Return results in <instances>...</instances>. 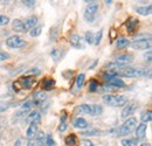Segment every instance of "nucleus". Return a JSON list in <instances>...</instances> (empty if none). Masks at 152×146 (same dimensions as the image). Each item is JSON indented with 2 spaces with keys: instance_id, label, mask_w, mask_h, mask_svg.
Returning <instances> with one entry per match:
<instances>
[{
  "instance_id": "obj_47",
  "label": "nucleus",
  "mask_w": 152,
  "mask_h": 146,
  "mask_svg": "<svg viewBox=\"0 0 152 146\" xmlns=\"http://www.w3.org/2000/svg\"><path fill=\"white\" fill-rule=\"evenodd\" d=\"M96 64H97V61H95V62L93 63V66H90V68H89V69H94V67H95Z\"/></svg>"
},
{
  "instance_id": "obj_46",
  "label": "nucleus",
  "mask_w": 152,
  "mask_h": 146,
  "mask_svg": "<svg viewBox=\"0 0 152 146\" xmlns=\"http://www.w3.org/2000/svg\"><path fill=\"white\" fill-rule=\"evenodd\" d=\"M14 146H21V139H18L17 142H15V144H14Z\"/></svg>"
},
{
  "instance_id": "obj_3",
  "label": "nucleus",
  "mask_w": 152,
  "mask_h": 146,
  "mask_svg": "<svg viewBox=\"0 0 152 146\" xmlns=\"http://www.w3.org/2000/svg\"><path fill=\"white\" fill-rule=\"evenodd\" d=\"M146 75V70L142 69V68H119L118 69V77L123 76V77H142Z\"/></svg>"
},
{
  "instance_id": "obj_12",
  "label": "nucleus",
  "mask_w": 152,
  "mask_h": 146,
  "mask_svg": "<svg viewBox=\"0 0 152 146\" xmlns=\"http://www.w3.org/2000/svg\"><path fill=\"white\" fill-rule=\"evenodd\" d=\"M41 120V115L39 111H34V112H31L27 118H26V122L28 124H39Z\"/></svg>"
},
{
  "instance_id": "obj_37",
  "label": "nucleus",
  "mask_w": 152,
  "mask_h": 146,
  "mask_svg": "<svg viewBox=\"0 0 152 146\" xmlns=\"http://www.w3.org/2000/svg\"><path fill=\"white\" fill-rule=\"evenodd\" d=\"M47 146H55V142H54V139H53V137L50 136V134H47V137H46V143H45Z\"/></svg>"
},
{
  "instance_id": "obj_25",
  "label": "nucleus",
  "mask_w": 152,
  "mask_h": 146,
  "mask_svg": "<svg viewBox=\"0 0 152 146\" xmlns=\"http://www.w3.org/2000/svg\"><path fill=\"white\" fill-rule=\"evenodd\" d=\"M140 119H142V122H143L144 124H146V123L151 122L152 112L150 111V110H148V111H144V112L142 113V116H140Z\"/></svg>"
},
{
  "instance_id": "obj_40",
  "label": "nucleus",
  "mask_w": 152,
  "mask_h": 146,
  "mask_svg": "<svg viewBox=\"0 0 152 146\" xmlns=\"http://www.w3.org/2000/svg\"><path fill=\"white\" fill-rule=\"evenodd\" d=\"M50 55H52V57H53V58H54L55 61H57V60L60 58V50L55 48V49H53V50H52Z\"/></svg>"
},
{
  "instance_id": "obj_26",
  "label": "nucleus",
  "mask_w": 152,
  "mask_h": 146,
  "mask_svg": "<svg viewBox=\"0 0 152 146\" xmlns=\"http://www.w3.org/2000/svg\"><path fill=\"white\" fill-rule=\"evenodd\" d=\"M116 45H117V48L118 49H123V48H125V47L129 46V40L125 39V37H121V39L117 40V43Z\"/></svg>"
},
{
  "instance_id": "obj_22",
  "label": "nucleus",
  "mask_w": 152,
  "mask_h": 146,
  "mask_svg": "<svg viewBox=\"0 0 152 146\" xmlns=\"http://www.w3.org/2000/svg\"><path fill=\"white\" fill-rule=\"evenodd\" d=\"M64 143H66L67 146H76V144H77V137H76L75 134H69V136L66 137Z\"/></svg>"
},
{
  "instance_id": "obj_41",
  "label": "nucleus",
  "mask_w": 152,
  "mask_h": 146,
  "mask_svg": "<svg viewBox=\"0 0 152 146\" xmlns=\"http://www.w3.org/2000/svg\"><path fill=\"white\" fill-rule=\"evenodd\" d=\"M80 146H94V143L89 139H83V140H81Z\"/></svg>"
},
{
  "instance_id": "obj_39",
  "label": "nucleus",
  "mask_w": 152,
  "mask_h": 146,
  "mask_svg": "<svg viewBox=\"0 0 152 146\" xmlns=\"http://www.w3.org/2000/svg\"><path fill=\"white\" fill-rule=\"evenodd\" d=\"M10 22V18L6 15H0V26H5Z\"/></svg>"
},
{
  "instance_id": "obj_49",
  "label": "nucleus",
  "mask_w": 152,
  "mask_h": 146,
  "mask_svg": "<svg viewBox=\"0 0 152 146\" xmlns=\"http://www.w3.org/2000/svg\"><path fill=\"white\" fill-rule=\"evenodd\" d=\"M111 2H113V1H111V0H107V1H105V4H107V5H110V4H111Z\"/></svg>"
},
{
  "instance_id": "obj_15",
  "label": "nucleus",
  "mask_w": 152,
  "mask_h": 146,
  "mask_svg": "<svg viewBox=\"0 0 152 146\" xmlns=\"http://www.w3.org/2000/svg\"><path fill=\"white\" fill-rule=\"evenodd\" d=\"M69 42H70V45H72L74 48H77V49L84 48V46H83V43H82V39H81L80 35H77V34H73V35L70 36Z\"/></svg>"
},
{
  "instance_id": "obj_7",
  "label": "nucleus",
  "mask_w": 152,
  "mask_h": 146,
  "mask_svg": "<svg viewBox=\"0 0 152 146\" xmlns=\"http://www.w3.org/2000/svg\"><path fill=\"white\" fill-rule=\"evenodd\" d=\"M131 47L137 50H146L151 48V39H142V40H134L131 43Z\"/></svg>"
},
{
  "instance_id": "obj_5",
  "label": "nucleus",
  "mask_w": 152,
  "mask_h": 146,
  "mask_svg": "<svg viewBox=\"0 0 152 146\" xmlns=\"http://www.w3.org/2000/svg\"><path fill=\"white\" fill-rule=\"evenodd\" d=\"M97 11H98V5L96 4V1H91V2L87 6V8H86V11H84V19H86V21L93 22L96 18Z\"/></svg>"
},
{
  "instance_id": "obj_34",
  "label": "nucleus",
  "mask_w": 152,
  "mask_h": 146,
  "mask_svg": "<svg viewBox=\"0 0 152 146\" xmlns=\"http://www.w3.org/2000/svg\"><path fill=\"white\" fill-rule=\"evenodd\" d=\"M99 85H98V82L97 81H95V80L90 81V83H89V91H96Z\"/></svg>"
},
{
  "instance_id": "obj_35",
  "label": "nucleus",
  "mask_w": 152,
  "mask_h": 146,
  "mask_svg": "<svg viewBox=\"0 0 152 146\" xmlns=\"http://www.w3.org/2000/svg\"><path fill=\"white\" fill-rule=\"evenodd\" d=\"M32 104H33L32 102H26V103H23L22 107H21V111H22V112H27V111H29V110L32 109V107H33Z\"/></svg>"
},
{
  "instance_id": "obj_31",
  "label": "nucleus",
  "mask_w": 152,
  "mask_h": 146,
  "mask_svg": "<svg viewBox=\"0 0 152 146\" xmlns=\"http://www.w3.org/2000/svg\"><path fill=\"white\" fill-rule=\"evenodd\" d=\"M102 35H103V31L101 29V31H98L95 35H94V45H96V46L99 45V42L102 40Z\"/></svg>"
},
{
  "instance_id": "obj_21",
  "label": "nucleus",
  "mask_w": 152,
  "mask_h": 146,
  "mask_svg": "<svg viewBox=\"0 0 152 146\" xmlns=\"http://www.w3.org/2000/svg\"><path fill=\"white\" fill-rule=\"evenodd\" d=\"M151 11H152L151 5H149L146 7H137V13L140 14V15H144V17L150 15L151 14Z\"/></svg>"
},
{
  "instance_id": "obj_45",
  "label": "nucleus",
  "mask_w": 152,
  "mask_h": 146,
  "mask_svg": "<svg viewBox=\"0 0 152 146\" xmlns=\"http://www.w3.org/2000/svg\"><path fill=\"white\" fill-rule=\"evenodd\" d=\"M145 58H146V60H148L149 62L151 61V52H149L148 54H145Z\"/></svg>"
},
{
  "instance_id": "obj_9",
  "label": "nucleus",
  "mask_w": 152,
  "mask_h": 146,
  "mask_svg": "<svg viewBox=\"0 0 152 146\" xmlns=\"http://www.w3.org/2000/svg\"><path fill=\"white\" fill-rule=\"evenodd\" d=\"M37 136H38V137H35V138H33V139H31V140L28 142L27 146H43L45 145V143H46L45 133H43V132H39Z\"/></svg>"
},
{
  "instance_id": "obj_17",
  "label": "nucleus",
  "mask_w": 152,
  "mask_h": 146,
  "mask_svg": "<svg viewBox=\"0 0 152 146\" xmlns=\"http://www.w3.org/2000/svg\"><path fill=\"white\" fill-rule=\"evenodd\" d=\"M38 134V124H29V128L26 131V137L31 140L33 138H35Z\"/></svg>"
},
{
  "instance_id": "obj_1",
  "label": "nucleus",
  "mask_w": 152,
  "mask_h": 146,
  "mask_svg": "<svg viewBox=\"0 0 152 146\" xmlns=\"http://www.w3.org/2000/svg\"><path fill=\"white\" fill-rule=\"evenodd\" d=\"M103 102L111 107H123L126 104L128 98L123 95H105L103 96Z\"/></svg>"
},
{
  "instance_id": "obj_6",
  "label": "nucleus",
  "mask_w": 152,
  "mask_h": 146,
  "mask_svg": "<svg viewBox=\"0 0 152 146\" xmlns=\"http://www.w3.org/2000/svg\"><path fill=\"white\" fill-rule=\"evenodd\" d=\"M6 45L10 48H23L27 46V42L19 35H12L6 40Z\"/></svg>"
},
{
  "instance_id": "obj_16",
  "label": "nucleus",
  "mask_w": 152,
  "mask_h": 146,
  "mask_svg": "<svg viewBox=\"0 0 152 146\" xmlns=\"http://www.w3.org/2000/svg\"><path fill=\"white\" fill-rule=\"evenodd\" d=\"M134 130H136V138H137V139H143V138L145 137V134H146L148 125L144 124V123H142V124H139L138 126H136Z\"/></svg>"
},
{
  "instance_id": "obj_38",
  "label": "nucleus",
  "mask_w": 152,
  "mask_h": 146,
  "mask_svg": "<svg viewBox=\"0 0 152 146\" xmlns=\"http://www.w3.org/2000/svg\"><path fill=\"white\" fill-rule=\"evenodd\" d=\"M10 108V103L7 102H4V101H0V112H4Z\"/></svg>"
},
{
  "instance_id": "obj_8",
  "label": "nucleus",
  "mask_w": 152,
  "mask_h": 146,
  "mask_svg": "<svg viewBox=\"0 0 152 146\" xmlns=\"http://www.w3.org/2000/svg\"><path fill=\"white\" fill-rule=\"evenodd\" d=\"M133 60V56L131 54H123V55H119L116 57V61L115 63L119 67H125L128 66L129 63H131Z\"/></svg>"
},
{
  "instance_id": "obj_28",
  "label": "nucleus",
  "mask_w": 152,
  "mask_h": 146,
  "mask_svg": "<svg viewBox=\"0 0 152 146\" xmlns=\"http://www.w3.org/2000/svg\"><path fill=\"white\" fill-rule=\"evenodd\" d=\"M84 40H86L87 43L93 45V43H94V33H93L91 31H88V32L86 33V35H84Z\"/></svg>"
},
{
  "instance_id": "obj_10",
  "label": "nucleus",
  "mask_w": 152,
  "mask_h": 146,
  "mask_svg": "<svg viewBox=\"0 0 152 146\" xmlns=\"http://www.w3.org/2000/svg\"><path fill=\"white\" fill-rule=\"evenodd\" d=\"M137 109V104L136 103H129L128 105L124 107V109L122 110V113H121V117L123 119H126L128 117H130L131 115H133V112Z\"/></svg>"
},
{
  "instance_id": "obj_33",
  "label": "nucleus",
  "mask_w": 152,
  "mask_h": 146,
  "mask_svg": "<svg viewBox=\"0 0 152 146\" xmlns=\"http://www.w3.org/2000/svg\"><path fill=\"white\" fill-rule=\"evenodd\" d=\"M66 128H67V123H66V115L61 118V124H60V126H58V131L60 132H63V131H66Z\"/></svg>"
},
{
  "instance_id": "obj_2",
  "label": "nucleus",
  "mask_w": 152,
  "mask_h": 146,
  "mask_svg": "<svg viewBox=\"0 0 152 146\" xmlns=\"http://www.w3.org/2000/svg\"><path fill=\"white\" fill-rule=\"evenodd\" d=\"M34 83H35V77L34 76H22L13 83V87H14V90L18 91V90H22V89L32 88Z\"/></svg>"
},
{
  "instance_id": "obj_24",
  "label": "nucleus",
  "mask_w": 152,
  "mask_h": 146,
  "mask_svg": "<svg viewBox=\"0 0 152 146\" xmlns=\"http://www.w3.org/2000/svg\"><path fill=\"white\" fill-rule=\"evenodd\" d=\"M78 111L81 113H86V115H91L93 116V105L82 104L81 107H78Z\"/></svg>"
},
{
  "instance_id": "obj_43",
  "label": "nucleus",
  "mask_w": 152,
  "mask_h": 146,
  "mask_svg": "<svg viewBox=\"0 0 152 146\" xmlns=\"http://www.w3.org/2000/svg\"><path fill=\"white\" fill-rule=\"evenodd\" d=\"M10 58V54L5 53V52H0V61H5Z\"/></svg>"
},
{
  "instance_id": "obj_44",
  "label": "nucleus",
  "mask_w": 152,
  "mask_h": 146,
  "mask_svg": "<svg viewBox=\"0 0 152 146\" xmlns=\"http://www.w3.org/2000/svg\"><path fill=\"white\" fill-rule=\"evenodd\" d=\"M116 37H117V31L116 29H111L110 31V39L111 40H116Z\"/></svg>"
},
{
  "instance_id": "obj_14",
  "label": "nucleus",
  "mask_w": 152,
  "mask_h": 146,
  "mask_svg": "<svg viewBox=\"0 0 152 146\" xmlns=\"http://www.w3.org/2000/svg\"><path fill=\"white\" fill-rule=\"evenodd\" d=\"M38 25V18L37 17H31L23 22V27H25V32L26 31H32L34 27H37Z\"/></svg>"
},
{
  "instance_id": "obj_27",
  "label": "nucleus",
  "mask_w": 152,
  "mask_h": 146,
  "mask_svg": "<svg viewBox=\"0 0 152 146\" xmlns=\"http://www.w3.org/2000/svg\"><path fill=\"white\" fill-rule=\"evenodd\" d=\"M84 81H86V75L84 74H80L77 77H76V87L78 89H81L84 84Z\"/></svg>"
},
{
  "instance_id": "obj_29",
  "label": "nucleus",
  "mask_w": 152,
  "mask_h": 146,
  "mask_svg": "<svg viewBox=\"0 0 152 146\" xmlns=\"http://www.w3.org/2000/svg\"><path fill=\"white\" fill-rule=\"evenodd\" d=\"M41 32H42V27H41V26H37V27H34V28L31 31L29 34H31L32 37H37L41 34Z\"/></svg>"
},
{
  "instance_id": "obj_32",
  "label": "nucleus",
  "mask_w": 152,
  "mask_h": 146,
  "mask_svg": "<svg viewBox=\"0 0 152 146\" xmlns=\"http://www.w3.org/2000/svg\"><path fill=\"white\" fill-rule=\"evenodd\" d=\"M81 134L82 136H97V134H99V131L93 128V130H89V131H83V132H81Z\"/></svg>"
},
{
  "instance_id": "obj_30",
  "label": "nucleus",
  "mask_w": 152,
  "mask_h": 146,
  "mask_svg": "<svg viewBox=\"0 0 152 146\" xmlns=\"http://www.w3.org/2000/svg\"><path fill=\"white\" fill-rule=\"evenodd\" d=\"M103 112V108L98 104H93V116H99Z\"/></svg>"
},
{
  "instance_id": "obj_23",
  "label": "nucleus",
  "mask_w": 152,
  "mask_h": 146,
  "mask_svg": "<svg viewBox=\"0 0 152 146\" xmlns=\"http://www.w3.org/2000/svg\"><path fill=\"white\" fill-rule=\"evenodd\" d=\"M42 85H43V89H46V90H52V89L54 88V85H55V81L52 80V78H46V80H43Z\"/></svg>"
},
{
  "instance_id": "obj_11",
  "label": "nucleus",
  "mask_w": 152,
  "mask_h": 146,
  "mask_svg": "<svg viewBox=\"0 0 152 146\" xmlns=\"http://www.w3.org/2000/svg\"><path fill=\"white\" fill-rule=\"evenodd\" d=\"M108 82H109V83L105 85L107 88L109 87V88H114V89H119V88H124V87H125V83H124L121 78H118V77H113V78L109 80Z\"/></svg>"
},
{
  "instance_id": "obj_18",
  "label": "nucleus",
  "mask_w": 152,
  "mask_h": 146,
  "mask_svg": "<svg viewBox=\"0 0 152 146\" xmlns=\"http://www.w3.org/2000/svg\"><path fill=\"white\" fill-rule=\"evenodd\" d=\"M73 125H74V128H80V130H83V128H87L89 126V124H88V122L84 119V118H81V117H78V118H76L75 120L73 122Z\"/></svg>"
},
{
  "instance_id": "obj_13",
  "label": "nucleus",
  "mask_w": 152,
  "mask_h": 146,
  "mask_svg": "<svg viewBox=\"0 0 152 146\" xmlns=\"http://www.w3.org/2000/svg\"><path fill=\"white\" fill-rule=\"evenodd\" d=\"M47 99V95L43 91H38L33 95V104L34 105H41Z\"/></svg>"
},
{
  "instance_id": "obj_42",
  "label": "nucleus",
  "mask_w": 152,
  "mask_h": 146,
  "mask_svg": "<svg viewBox=\"0 0 152 146\" xmlns=\"http://www.w3.org/2000/svg\"><path fill=\"white\" fill-rule=\"evenodd\" d=\"M26 6H28V7H34L35 6V1L34 0H23L22 1Z\"/></svg>"
},
{
  "instance_id": "obj_36",
  "label": "nucleus",
  "mask_w": 152,
  "mask_h": 146,
  "mask_svg": "<svg viewBox=\"0 0 152 146\" xmlns=\"http://www.w3.org/2000/svg\"><path fill=\"white\" fill-rule=\"evenodd\" d=\"M136 140L133 139H123L122 140V146H134L137 143H134Z\"/></svg>"
},
{
  "instance_id": "obj_50",
  "label": "nucleus",
  "mask_w": 152,
  "mask_h": 146,
  "mask_svg": "<svg viewBox=\"0 0 152 146\" xmlns=\"http://www.w3.org/2000/svg\"><path fill=\"white\" fill-rule=\"evenodd\" d=\"M0 138H1V136H0Z\"/></svg>"
},
{
  "instance_id": "obj_4",
  "label": "nucleus",
  "mask_w": 152,
  "mask_h": 146,
  "mask_svg": "<svg viewBox=\"0 0 152 146\" xmlns=\"http://www.w3.org/2000/svg\"><path fill=\"white\" fill-rule=\"evenodd\" d=\"M137 126V119L134 117H131V118H128L124 124L118 128L117 131V134L118 136H128L130 134L132 131H134V128Z\"/></svg>"
},
{
  "instance_id": "obj_19",
  "label": "nucleus",
  "mask_w": 152,
  "mask_h": 146,
  "mask_svg": "<svg viewBox=\"0 0 152 146\" xmlns=\"http://www.w3.org/2000/svg\"><path fill=\"white\" fill-rule=\"evenodd\" d=\"M12 27L15 32H19V33H23L25 32V27H23V22L19 20V19H15L12 23Z\"/></svg>"
},
{
  "instance_id": "obj_48",
  "label": "nucleus",
  "mask_w": 152,
  "mask_h": 146,
  "mask_svg": "<svg viewBox=\"0 0 152 146\" xmlns=\"http://www.w3.org/2000/svg\"><path fill=\"white\" fill-rule=\"evenodd\" d=\"M140 146H151V145H150L149 143H143V144H142Z\"/></svg>"
},
{
  "instance_id": "obj_20",
  "label": "nucleus",
  "mask_w": 152,
  "mask_h": 146,
  "mask_svg": "<svg viewBox=\"0 0 152 146\" xmlns=\"http://www.w3.org/2000/svg\"><path fill=\"white\" fill-rule=\"evenodd\" d=\"M137 25H138V19L130 18V19H129V21L126 22V31L131 33V32H133V31L136 29Z\"/></svg>"
}]
</instances>
